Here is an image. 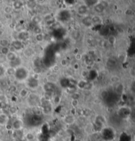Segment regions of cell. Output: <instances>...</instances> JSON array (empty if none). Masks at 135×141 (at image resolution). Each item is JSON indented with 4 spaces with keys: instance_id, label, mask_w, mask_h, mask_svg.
<instances>
[{
    "instance_id": "d4e9b609",
    "label": "cell",
    "mask_w": 135,
    "mask_h": 141,
    "mask_svg": "<svg viewBox=\"0 0 135 141\" xmlns=\"http://www.w3.org/2000/svg\"><path fill=\"white\" fill-rule=\"evenodd\" d=\"M19 93H20V97L24 98L28 96V91L27 90L26 88H23V89L20 90Z\"/></svg>"
},
{
    "instance_id": "60d3db41",
    "label": "cell",
    "mask_w": 135,
    "mask_h": 141,
    "mask_svg": "<svg viewBox=\"0 0 135 141\" xmlns=\"http://www.w3.org/2000/svg\"><path fill=\"white\" fill-rule=\"evenodd\" d=\"M1 34H2V31H1V30H0V36H1Z\"/></svg>"
},
{
    "instance_id": "d6a6232c",
    "label": "cell",
    "mask_w": 135,
    "mask_h": 141,
    "mask_svg": "<svg viewBox=\"0 0 135 141\" xmlns=\"http://www.w3.org/2000/svg\"><path fill=\"white\" fill-rule=\"evenodd\" d=\"M119 78L117 77V76H113V77H112V78H111V81L113 82H118L119 81Z\"/></svg>"
},
{
    "instance_id": "ba28073f",
    "label": "cell",
    "mask_w": 135,
    "mask_h": 141,
    "mask_svg": "<svg viewBox=\"0 0 135 141\" xmlns=\"http://www.w3.org/2000/svg\"><path fill=\"white\" fill-rule=\"evenodd\" d=\"M28 84L29 86V87L31 88H35L38 86V81L35 80L32 77H31L28 82Z\"/></svg>"
},
{
    "instance_id": "4fadbf2b",
    "label": "cell",
    "mask_w": 135,
    "mask_h": 141,
    "mask_svg": "<svg viewBox=\"0 0 135 141\" xmlns=\"http://www.w3.org/2000/svg\"><path fill=\"white\" fill-rule=\"evenodd\" d=\"M8 120H9V118L7 115L5 114H0V125H4L7 124Z\"/></svg>"
},
{
    "instance_id": "f546056e",
    "label": "cell",
    "mask_w": 135,
    "mask_h": 141,
    "mask_svg": "<svg viewBox=\"0 0 135 141\" xmlns=\"http://www.w3.org/2000/svg\"><path fill=\"white\" fill-rule=\"evenodd\" d=\"M54 102L55 104H59L60 102H61V98H60V96H58V95H57L56 96H55V97L54 98Z\"/></svg>"
},
{
    "instance_id": "83f0119b",
    "label": "cell",
    "mask_w": 135,
    "mask_h": 141,
    "mask_svg": "<svg viewBox=\"0 0 135 141\" xmlns=\"http://www.w3.org/2000/svg\"><path fill=\"white\" fill-rule=\"evenodd\" d=\"M42 69L40 67H34L33 69V72L34 74H40L41 73Z\"/></svg>"
},
{
    "instance_id": "ffe728a7",
    "label": "cell",
    "mask_w": 135,
    "mask_h": 141,
    "mask_svg": "<svg viewBox=\"0 0 135 141\" xmlns=\"http://www.w3.org/2000/svg\"><path fill=\"white\" fill-rule=\"evenodd\" d=\"M52 98H53V96H52V92H45V93H44V99H45V100L50 101Z\"/></svg>"
},
{
    "instance_id": "f35d334b",
    "label": "cell",
    "mask_w": 135,
    "mask_h": 141,
    "mask_svg": "<svg viewBox=\"0 0 135 141\" xmlns=\"http://www.w3.org/2000/svg\"><path fill=\"white\" fill-rule=\"evenodd\" d=\"M53 69H54V71L58 72L59 70H60V67L59 65H54V67H53Z\"/></svg>"
},
{
    "instance_id": "3957f363",
    "label": "cell",
    "mask_w": 135,
    "mask_h": 141,
    "mask_svg": "<svg viewBox=\"0 0 135 141\" xmlns=\"http://www.w3.org/2000/svg\"><path fill=\"white\" fill-rule=\"evenodd\" d=\"M23 126V121L20 120V119H16L13 121V125H12V127L16 131H19L20 130Z\"/></svg>"
},
{
    "instance_id": "277c9868",
    "label": "cell",
    "mask_w": 135,
    "mask_h": 141,
    "mask_svg": "<svg viewBox=\"0 0 135 141\" xmlns=\"http://www.w3.org/2000/svg\"><path fill=\"white\" fill-rule=\"evenodd\" d=\"M22 63V59L20 57H17L15 59L11 62H9V65H10L11 67H13L15 69H17L18 67H20V65Z\"/></svg>"
},
{
    "instance_id": "484cf974",
    "label": "cell",
    "mask_w": 135,
    "mask_h": 141,
    "mask_svg": "<svg viewBox=\"0 0 135 141\" xmlns=\"http://www.w3.org/2000/svg\"><path fill=\"white\" fill-rule=\"evenodd\" d=\"M0 52L1 53L2 55H6L9 52V47H1V48L0 49Z\"/></svg>"
},
{
    "instance_id": "8d00e7d4",
    "label": "cell",
    "mask_w": 135,
    "mask_h": 141,
    "mask_svg": "<svg viewBox=\"0 0 135 141\" xmlns=\"http://www.w3.org/2000/svg\"><path fill=\"white\" fill-rule=\"evenodd\" d=\"M74 57H75V59H76L77 61H80L82 59V55H81V54H77L76 55H75Z\"/></svg>"
},
{
    "instance_id": "8992f818",
    "label": "cell",
    "mask_w": 135,
    "mask_h": 141,
    "mask_svg": "<svg viewBox=\"0 0 135 141\" xmlns=\"http://www.w3.org/2000/svg\"><path fill=\"white\" fill-rule=\"evenodd\" d=\"M88 12V7L86 5H81L77 8V13L79 15H83L87 13Z\"/></svg>"
},
{
    "instance_id": "5bb4252c",
    "label": "cell",
    "mask_w": 135,
    "mask_h": 141,
    "mask_svg": "<svg viewBox=\"0 0 135 141\" xmlns=\"http://www.w3.org/2000/svg\"><path fill=\"white\" fill-rule=\"evenodd\" d=\"M82 23L84 24V25L86 26V27H90L93 25L92 22L91 17H85V19H82Z\"/></svg>"
},
{
    "instance_id": "ab89813d",
    "label": "cell",
    "mask_w": 135,
    "mask_h": 141,
    "mask_svg": "<svg viewBox=\"0 0 135 141\" xmlns=\"http://www.w3.org/2000/svg\"><path fill=\"white\" fill-rule=\"evenodd\" d=\"M79 67H80V65H79V63H78V62H76V63L73 65V69H74V70H77V69H79Z\"/></svg>"
},
{
    "instance_id": "4dcf8cb0",
    "label": "cell",
    "mask_w": 135,
    "mask_h": 141,
    "mask_svg": "<svg viewBox=\"0 0 135 141\" xmlns=\"http://www.w3.org/2000/svg\"><path fill=\"white\" fill-rule=\"evenodd\" d=\"M26 138H27L28 140H29V141H32V140H33L34 138V136L32 133H27V135H26Z\"/></svg>"
},
{
    "instance_id": "74e56055",
    "label": "cell",
    "mask_w": 135,
    "mask_h": 141,
    "mask_svg": "<svg viewBox=\"0 0 135 141\" xmlns=\"http://www.w3.org/2000/svg\"><path fill=\"white\" fill-rule=\"evenodd\" d=\"M80 96V95L78 94H77V92H74L73 94H72V97H73V99H74V100H78V98H79Z\"/></svg>"
},
{
    "instance_id": "cb8c5ba5",
    "label": "cell",
    "mask_w": 135,
    "mask_h": 141,
    "mask_svg": "<svg viewBox=\"0 0 135 141\" xmlns=\"http://www.w3.org/2000/svg\"><path fill=\"white\" fill-rule=\"evenodd\" d=\"M24 53L25 54V55L28 56V57H30L31 56L32 54H34V51H33V50L32 49V48H30V47H28V48H27L25 51H24Z\"/></svg>"
},
{
    "instance_id": "8fae6325",
    "label": "cell",
    "mask_w": 135,
    "mask_h": 141,
    "mask_svg": "<svg viewBox=\"0 0 135 141\" xmlns=\"http://www.w3.org/2000/svg\"><path fill=\"white\" fill-rule=\"evenodd\" d=\"M94 10L96 12H97L98 13H102L105 10V6L104 4H98L96 5H94Z\"/></svg>"
},
{
    "instance_id": "d590c367",
    "label": "cell",
    "mask_w": 135,
    "mask_h": 141,
    "mask_svg": "<svg viewBox=\"0 0 135 141\" xmlns=\"http://www.w3.org/2000/svg\"><path fill=\"white\" fill-rule=\"evenodd\" d=\"M5 73V69H4V67L3 66L0 65V77L4 75Z\"/></svg>"
},
{
    "instance_id": "5b68a950",
    "label": "cell",
    "mask_w": 135,
    "mask_h": 141,
    "mask_svg": "<svg viewBox=\"0 0 135 141\" xmlns=\"http://www.w3.org/2000/svg\"><path fill=\"white\" fill-rule=\"evenodd\" d=\"M11 47H13L15 51L20 50L23 48V44L22 42L19 40H14L11 42Z\"/></svg>"
},
{
    "instance_id": "7402d4cb",
    "label": "cell",
    "mask_w": 135,
    "mask_h": 141,
    "mask_svg": "<svg viewBox=\"0 0 135 141\" xmlns=\"http://www.w3.org/2000/svg\"><path fill=\"white\" fill-rule=\"evenodd\" d=\"M35 38H36V40L38 42H43L44 39V36L43 35V34H36L35 36Z\"/></svg>"
},
{
    "instance_id": "603a6c76",
    "label": "cell",
    "mask_w": 135,
    "mask_h": 141,
    "mask_svg": "<svg viewBox=\"0 0 135 141\" xmlns=\"http://www.w3.org/2000/svg\"><path fill=\"white\" fill-rule=\"evenodd\" d=\"M12 11H13V8L11 6H9V5H7L5 7H4V11L6 15H10L11 13H12Z\"/></svg>"
},
{
    "instance_id": "44dd1931",
    "label": "cell",
    "mask_w": 135,
    "mask_h": 141,
    "mask_svg": "<svg viewBox=\"0 0 135 141\" xmlns=\"http://www.w3.org/2000/svg\"><path fill=\"white\" fill-rule=\"evenodd\" d=\"M0 45L1 47H9V42L7 39H2L0 40Z\"/></svg>"
},
{
    "instance_id": "1f68e13d",
    "label": "cell",
    "mask_w": 135,
    "mask_h": 141,
    "mask_svg": "<svg viewBox=\"0 0 135 141\" xmlns=\"http://www.w3.org/2000/svg\"><path fill=\"white\" fill-rule=\"evenodd\" d=\"M41 20V18L38 16H34L33 19H32V21L34 22L35 23H38Z\"/></svg>"
},
{
    "instance_id": "7a4b0ae2",
    "label": "cell",
    "mask_w": 135,
    "mask_h": 141,
    "mask_svg": "<svg viewBox=\"0 0 135 141\" xmlns=\"http://www.w3.org/2000/svg\"><path fill=\"white\" fill-rule=\"evenodd\" d=\"M46 104H43V112L45 114L49 115L52 112V106L50 103V101L45 100Z\"/></svg>"
},
{
    "instance_id": "9a60e30c",
    "label": "cell",
    "mask_w": 135,
    "mask_h": 141,
    "mask_svg": "<svg viewBox=\"0 0 135 141\" xmlns=\"http://www.w3.org/2000/svg\"><path fill=\"white\" fill-rule=\"evenodd\" d=\"M91 19L93 24H98L101 23V18L98 15H94V16L91 17Z\"/></svg>"
},
{
    "instance_id": "ac0fdd59",
    "label": "cell",
    "mask_w": 135,
    "mask_h": 141,
    "mask_svg": "<svg viewBox=\"0 0 135 141\" xmlns=\"http://www.w3.org/2000/svg\"><path fill=\"white\" fill-rule=\"evenodd\" d=\"M108 43L110 44V45H114L116 42V37H115L114 35H110L108 36Z\"/></svg>"
},
{
    "instance_id": "4316f807",
    "label": "cell",
    "mask_w": 135,
    "mask_h": 141,
    "mask_svg": "<svg viewBox=\"0 0 135 141\" xmlns=\"http://www.w3.org/2000/svg\"><path fill=\"white\" fill-rule=\"evenodd\" d=\"M34 32L36 34L42 33V28L39 26H36L34 28Z\"/></svg>"
},
{
    "instance_id": "d6986e66",
    "label": "cell",
    "mask_w": 135,
    "mask_h": 141,
    "mask_svg": "<svg viewBox=\"0 0 135 141\" xmlns=\"http://www.w3.org/2000/svg\"><path fill=\"white\" fill-rule=\"evenodd\" d=\"M36 5V1H28L27 2V6L28 9H34Z\"/></svg>"
},
{
    "instance_id": "6da1fadb",
    "label": "cell",
    "mask_w": 135,
    "mask_h": 141,
    "mask_svg": "<svg viewBox=\"0 0 135 141\" xmlns=\"http://www.w3.org/2000/svg\"><path fill=\"white\" fill-rule=\"evenodd\" d=\"M28 70L26 68L23 67H19L15 69V78L19 81H24L28 77Z\"/></svg>"
},
{
    "instance_id": "836d02e7",
    "label": "cell",
    "mask_w": 135,
    "mask_h": 141,
    "mask_svg": "<svg viewBox=\"0 0 135 141\" xmlns=\"http://www.w3.org/2000/svg\"><path fill=\"white\" fill-rule=\"evenodd\" d=\"M88 70H82V72H81V75H82V77L85 78L86 77H88Z\"/></svg>"
},
{
    "instance_id": "7c38bea8",
    "label": "cell",
    "mask_w": 135,
    "mask_h": 141,
    "mask_svg": "<svg viewBox=\"0 0 135 141\" xmlns=\"http://www.w3.org/2000/svg\"><path fill=\"white\" fill-rule=\"evenodd\" d=\"M64 121L67 124L71 125L74 123V118L72 115H67L64 118Z\"/></svg>"
},
{
    "instance_id": "2e32d148",
    "label": "cell",
    "mask_w": 135,
    "mask_h": 141,
    "mask_svg": "<svg viewBox=\"0 0 135 141\" xmlns=\"http://www.w3.org/2000/svg\"><path fill=\"white\" fill-rule=\"evenodd\" d=\"M23 5V4L22 1H15L13 4V7L12 8H14L15 9H20L22 8Z\"/></svg>"
},
{
    "instance_id": "52a82bcc",
    "label": "cell",
    "mask_w": 135,
    "mask_h": 141,
    "mask_svg": "<svg viewBox=\"0 0 135 141\" xmlns=\"http://www.w3.org/2000/svg\"><path fill=\"white\" fill-rule=\"evenodd\" d=\"M44 90L46 92H53V91L55 90V85L53 82H49L44 85Z\"/></svg>"
},
{
    "instance_id": "e575fe53",
    "label": "cell",
    "mask_w": 135,
    "mask_h": 141,
    "mask_svg": "<svg viewBox=\"0 0 135 141\" xmlns=\"http://www.w3.org/2000/svg\"><path fill=\"white\" fill-rule=\"evenodd\" d=\"M61 65L62 67H65L67 65V60L65 59H63L61 61Z\"/></svg>"
},
{
    "instance_id": "9c48e42d",
    "label": "cell",
    "mask_w": 135,
    "mask_h": 141,
    "mask_svg": "<svg viewBox=\"0 0 135 141\" xmlns=\"http://www.w3.org/2000/svg\"><path fill=\"white\" fill-rule=\"evenodd\" d=\"M5 57H6L7 60L9 62H11V61L15 60L18 56H17V54H15V52H11V51H9V52L5 55Z\"/></svg>"
},
{
    "instance_id": "e0dca14e",
    "label": "cell",
    "mask_w": 135,
    "mask_h": 141,
    "mask_svg": "<svg viewBox=\"0 0 135 141\" xmlns=\"http://www.w3.org/2000/svg\"><path fill=\"white\" fill-rule=\"evenodd\" d=\"M15 69H15V68L9 67L7 69L5 70V73H6V74H7V75H9V76H13V75L15 74Z\"/></svg>"
},
{
    "instance_id": "30bf717a",
    "label": "cell",
    "mask_w": 135,
    "mask_h": 141,
    "mask_svg": "<svg viewBox=\"0 0 135 141\" xmlns=\"http://www.w3.org/2000/svg\"><path fill=\"white\" fill-rule=\"evenodd\" d=\"M28 38V34L27 33V32L25 31H22V32H20L19 34H18V40L19 41H23V40H26L27 38Z\"/></svg>"
},
{
    "instance_id": "f1b7e54d",
    "label": "cell",
    "mask_w": 135,
    "mask_h": 141,
    "mask_svg": "<svg viewBox=\"0 0 135 141\" xmlns=\"http://www.w3.org/2000/svg\"><path fill=\"white\" fill-rule=\"evenodd\" d=\"M71 105H72V106H73V108H77L78 106V100H74V99H73L72 101H71Z\"/></svg>"
}]
</instances>
